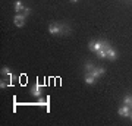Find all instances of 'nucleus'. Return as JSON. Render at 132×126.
Here are the masks:
<instances>
[{
  "instance_id": "7",
  "label": "nucleus",
  "mask_w": 132,
  "mask_h": 126,
  "mask_svg": "<svg viewBox=\"0 0 132 126\" xmlns=\"http://www.w3.org/2000/svg\"><path fill=\"white\" fill-rule=\"evenodd\" d=\"M118 114L119 116H125V117H129L131 114V106H123L118 110Z\"/></svg>"
},
{
  "instance_id": "8",
  "label": "nucleus",
  "mask_w": 132,
  "mask_h": 126,
  "mask_svg": "<svg viewBox=\"0 0 132 126\" xmlns=\"http://www.w3.org/2000/svg\"><path fill=\"white\" fill-rule=\"evenodd\" d=\"M107 59L109 60H112V62H114L116 59H118V52L114 50L113 47H110V48L107 50Z\"/></svg>"
},
{
  "instance_id": "18",
  "label": "nucleus",
  "mask_w": 132,
  "mask_h": 126,
  "mask_svg": "<svg viewBox=\"0 0 132 126\" xmlns=\"http://www.w3.org/2000/svg\"><path fill=\"white\" fill-rule=\"evenodd\" d=\"M131 108H132V106H131Z\"/></svg>"
},
{
  "instance_id": "4",
  "label": "nucleus",
  "mask_w": 132,
  "mask_h": 126,
  "mask_svg": "<svg viewBox=\"0 0 132 126\" xmlns=\"http://www.w3.org/2000/svg\"><path fill=\"white\" fill-rule=\"evenodd\" d=\"M110 48V44L107 41H103V47H101V50H100L97 54H98L100 59H107V50Z\"/></svg>"
},
{
  "instance_id": "2",
  "label": "nucleus",
  "mask_w": 132,
  "mask_h": 126,
  "mask_svg": "<svg viewBox=\"0 0 132 126\" xmlns=\"http://www.w3.org/2000/svg\"><path fill=\"white\" fill-rule=\"evenodd\" d=\"M25 19H27V16H25L24 13H15L13 16V23L15 27H18V28H22L25 25Z\"/></svg>"
},
{
  "instance_id": "16",
  "label": "nucleus",
  "mask_w": 132,
  "mask_h": 126,
  "mask_svg": "<svg viewBox=\"0 0 132 126\" xmlns=\"http://www.w3.org/2000/svg\"><path fill=\"white\" fill-rule=\"evenodd\" d=\"M129 119H131V120H132V112H131V114H129Z\"/></svg>"
},
{
  "instance_id": "9",
  "label": "nucleus",
  "mask_w": 132,
  "mask_h": 126,
  "mask_svg": "<svg viewBox=\"0 0 132 126\" xmlns=\"http://www.w3.org/2000/svg\"><path fill=\"white\" fill-rule=\"evenodd\" d=\"M24 10H25V6L22 5V2H21V0H16V2H15V12L21 13V12H24Z\"/></svg>"
},
{
  "instance_id": "10",
  "label": "nucleus",
  "mask_w": 132,
  "mask_h": 126,
  "mask_svg": "<svg viewBox=\"0 0 132 126\" xmlns=\"http://www.w3.org/2000/svg\"><path fill=\"white\" fill-rule=\"evenodd\" d=\"M84 79H85V84H88V85H94L95 82H97V79H95L94 76H91L90 73H87V75H85V78H84Z\"/></svg>"
},
{
  "instance_id": "6",
  "label": "nucleus",
  "mask_w": 132,
  "mask_h": 126,
  "mask_svg": "<svg viewBox=\"0 0 132 126\" xmlns=\"http://www.w3.org/2000/svg\"><path fill=\"white\" fill-rule=\"evenodd\" d=\"M41 89H43V85H40V84L37 82V84L34 85L32 88H31V94H32V97L41 98Z\"/></svg>"
},
{
  "instance_id": "11",
  "label": "nucleus",
  "mask_w": 132,
  "mask_h": 126,
  "mask_svg": "<svg viewBox=\"0 0 132 126\" xmlns=\"http://www.w3.org/2000/svg\"><path fill=\"white\" fill-rule=\"evenodd\" d=\"M123 104L125 106H132V95H125V98H123Z\"/></svg>"
},
{
  "instance_id": "5",
  "label": "nucleus",
  "mask_w": 132,
  "mask_h": 126,
  "mask_svg": "<svg viewBox=\"0 0 132 126\" xmlns=\"http://www.w3.org/2000/svg\"><path fill=\"white\" fill-rule=\"evenodd\" d=\"M88 73H90L91 76H94L95 79H98L100 76H103V75L106 73V69H104V68H94V69L90 70Z\"/></svg>"
},
{
  "instance_id": "12",
  "label": "nucleus",
  "mask_w": 132,
  "mask_h": 126,
  "mask_svg": "<svg viewBox=\"0 0 132 126\" xmlns=\"http://www.w3.org/2000/svg\"><path fill=\"white\" fill-rule=\"evenodd\" d=\"M84 68H85V70H87V72H90V70H93V69H94L95 66L93 65V63H85V66H84Z\"/></svg>"
},
{
  "instance_id": "17",
  "label": "nucleus",
  "mask_w": 132,
  "mask_h": 126,
  "mask_svg": "<svg viewBox=\"0 0 132 126\" xmlns=\"http://www.w3.org/2000/svg\"><path fill=\"white\" fill-rule=\"evenodd\" d=\"M71 2H72V3H76V2H78V0H71Z\"/></svg>"
},
{
  "instance_id": "13",
  "label": "nucleus",
  "mask_w": 132,
  "mask_h": 126,
  "mask_svg": "<svg viewBox=\"0 0 132 126\" xmlns=\"http://www.w3.org/2000/svg\"><path fill=\"white\" fill-rule=\"evenodd\" d=\"M2 75H10V69L9 68H2Z\"/></svg>"
},
{
  "instance_id": "1",
  "label": "nucleus",
  "mask_w": 132,
  "mask_h": 126,
  "mask_svg": "<svg viewBox=\"0 0 132 126\" xmlns=\"http://www.w3.org/2000/svg\"><path fill=\"white\" fill-rule=\"evenodd\" d=\"M63 31L69 32V28H65L63 23L52 22L50 25H48V32L52 34V35H60V34H63Z\"/></svg>"
},
{
  "instance_id": "15",
  "label": "nucleus",
  "mask_w": 132,
  "mask_h": 126,
  "mask_svg": "<svg viewBox=\"0 0 132 126\" xmlns=\"http://www.w3.org/2000/svg\"><path fill=\"white\" fill-rule=\"evenodd\" d=\"M6 87H9V84H6V82H3V81H2V82H0V88L3 89V88H6Z\"/></svg>"
},
{
  "instance_id": "3",
  "label": "nucleus",
  "mask_w": 132,
  "mask_h": 126,
  "mask_svg": "<svg viewBox=\"0 0 132 126\" xmlns=\"http://www.w3.org/2000/svg\"><path fill=\"white\" fill-rule=\"evenodd\" d=\"M88 47H90L91 52L98 53L100 50H101V47H103V40H93V41H90Z\"/></svg>"
},
{
  "instance_id": "14",
  "label": "nucleus",
  "mask_w": 132,
  "mask_h": 126,
  "mask_svg": "<svg viewBox=\"0 0 132 126\" xmlns=\"http://www.w3.org/2000/svg\"><path fill=\"white\" fill-rule=\"evenodd\" d=\"M21 13H24L25 16H28V15L31 13V9H29V7H25V10H24V12H21Z\"/></svg>"
}]
</instances>
